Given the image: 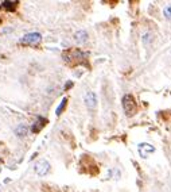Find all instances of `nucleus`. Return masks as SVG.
<instances>
[{
    "label": "nucleus",
    "mask_w": 171,
    "mask_h": 192,
    "mask_svg": "<svg viewBox=\"0 0 171 192\" xmlns=\"http://www.w3.org/2000/svg\"><path fill=\"white\" fill-rule=\"evenodd\" d=\"M40 39H42V35L39 33H28V34H26L20 39V43H24V45H36V43L40 42Z\"/></svg>",
    "instance_id": "nucleus-2"
},
{
    "label": "nucleus",
    "mask_w": 171,
    "mask_h": 192,
    "mask_svg": "<svg viewBox=\"0 0 171 192\" xmlns=\"http://www.w3.org/2000/svg\"><path fill=\"white\" fill-rule=\"evenodd\" d=\"M123 110H124V112L127 114V116H133L136 114L137 103L131 94L125 95L124 98H123Z\"/></svg>",
    "instance_id": "nucleus-1"
},
{
    "label": "nucleus",
    "mask_w": 171,
    "mask_h": 192,
    "mask_svg": "<svg viewBox=\"0 0 171 192\" xmlns=\"http://www.w3.org/2000/svg\"><path fill=\"white\" fill-rule=\"evenodd\" d=\"M74 38H76V41L78 43H84V42H86L88 41V33L85 30H80V31H77L76 34H74Z\"/></svg>",
    "instance_id": "nucleus-7"
},
{
    "label": "nucleus",
    "mask_w": 171,
    "mask_h": 192,
    "mask_svg": "<svg viewBox=\"0 0 171 192\" xmlns=\"http://www.w3.org/2000/svg\"><path fill=\"white\" fill-rule=\"evenodd\" d=\"M85 104L89 110H94L96 106H97V95L94 94V92H88L86 95H85Z\"/></svg>",
    "instance_id": "nucleus-5"
},
{
    "label": "nucleus",
    "mask_w": 171,
    "mask_h": 192,
    "mask_svg": "<svg viewBox=\"0 0 171 192\" xmlns=\"http://www.w3.org/2000/svg\"><path fill=\"white\" fill-rule=\"evenodd\" d=\"M46 123H47V120H46V119H43V118H39L38 122H35V123L32 124V127H31L32 133H39V131L43 129V126H44Z\"/></svg>",
    "instance_id": "nucleus-6"
},
{
    "label": "nucleus",
    "mask_w": 171,
    "mask_h": 192,
    "mask_svg": "<svg viewBox=\"0 0 171 192\" xmlns=\"http://www.w3.org/2000/svg\"><path fill=\"white\" fill-rule=\"evenodd\" d=\"M70 87H73V83H72V81H69V83L66 84V85H65V89H69Z\"/></svg>",
    "instance_id": "nucleus-12"
},
{
    "label": "nucleus",
    "mask_w": 171,
    "mask_h": 192,
    "mask_svg": "<svg viewBox=\"0 0 171 192\" xmlns=\"http://www.w3.org/2000/svg\"><path fill=\"white\" fill-rule=\"evenodd\" d=\"M66 104H68V99L64 98V99H62V102H61V104L58 106V108H57V111H55V114H57V115H61L62 111H64V110H65Z\"/></svg>",
    "instance_id": "nucleus-10"
},
{
    "label": "nucleus",
    "mask_w": 171,
    "mask_h": 192,
    "mask_svg": "<svg viewBox=\"0 0 171 192\" xmlns=\"http://www.w3.org/2000/svg\"><path fill=\"white\" fill-rule=\"evenodd\" d=\"M155 150H156L155 146L150 145V143H139V146H137V152H139L140 157L143 158H147L150 154L155 153Z\"/></svg>",
    "instance_id": "nucleus-4"
},
{
    "label": "nucleus",
    "mask_w": 171,
    "mask_h": 192,
    "mask_svg": "<svg viewBox=\"0 0 171 192\" xmlns=\"http://www.w3.org/2000/svg\"><path fill=\"white\" fill-rule=\"evenodd\" d=\"M34 169H35V173L38 176H46L50 171V164L46 160H40L35 164Z\"/></svg>",
    "instance_id": "nucleus-3"
},
{
    "label": "nucleus",
    "mask_w": 171,
    "mask_h": 192,
    "mask_svg": "<svg viewBox=\"0 0 171 192\" xmlns=\"http://www.w3.org/2000/svg\"><path fill=\"white\" fill-rule=\"evenodd\" d=\"M16 4L18 3L16 2H3V7H4L6 10H8V11H14L15 8H16Z\"/></svg>",
    "instance_id": "nucleus-9"
},
{
    "label": "nucleus",
    "mask_w": 171,
    "mask_h": 192,
    "mask_svg": "<svg viewBox=\"0 0 171 192\" xmlns=\"http://www.w3.org/2000/svg\"><path fill=\"white\" fill-rule=\"evenodd\" d=\"M28 133V127L26 124H19L16 129H15V134H16L19 138H23V137L27 135Z\"/></svg>",
    "instance_id": "nucleus-8"
},
{
    "label": "nucleus",
    "mask_w": 171,
    "mask_h": 192,
    "mask_svg": "<svg viewBox=\"0 0 171 192\" xmlns=\"http://www.w3.org/2000/svg\"><path fill=\"white\" fill-rule=\"evenodd\" d=\"M163 14L167 19H171V6H166L165 10H163Z\"/></svg>",
    "instance_id": "nucleus-11"
}]
</instances>
